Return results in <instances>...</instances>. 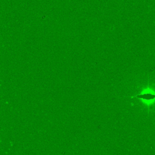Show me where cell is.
Masks as SVG:
<instances>
[{"mask_svg": "<svg viewBox=\"0 0 155 155\" xmlns=\"http://www.w3.org/2000/svg\"><path fill=\"white\" fill-rule=\"evenodd\" d=\"M132 97H136L140 99H143L146 101H150L155 99V94L152 93H141L134 96Z\"/></svg>", "mask_w": 155, "mask_h": 155, "instance_id": "1", "label": "cell"}]
</instances>
